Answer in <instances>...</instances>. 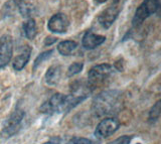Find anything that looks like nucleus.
<instances>
[{
    "mask_svg": "<svg viewBox=\"0 0 161 144\" xmlns=\"http://www.w3.org/2000/svg\"><path fill=\"white\" fill-rule=\"evenodd\" d=\"M114 69H117V71H119V72H122L124 69V61L123 59H121V58L118 59V61L114 64Z\"/></svg>",
    "mask_w": 161,
    "mask_h": 144,
    "instance_id": "nucleus-22",
    "label": "nucleus"
},
{
    "mask_svg": "<svg viewBox=\"0 0 161 144\" xmlns=\"http://www.w3.org/2000/svg\"><path fill=\"white\" fill-rule=\"evenodd\" d=\"M120 127V122L118 119L113 118V117H108L105 118L101 121L97 128L95 130V135L96 137L99 138H107L118 130Z\"/></svg>",
    "mask_w": 161,
    "mask_h": 144,
    "instance_id": "nucleus-7",
    "label": "nucleus"
},
{
    "mask_svg": "<svg viewBox=\"0 0 161 144\" xmlns=\"http://www.w3.org/2000/svg\"><path fill=\"white\" fill-rule=\"evenodd\" d=\"M78 47V43L74 41H64L60 42L58 46V52L64 57L70 56Z\"/></svg>",
    "mask_w": 161,
    "mask_h": 144,
    "instance_id": "nucleus-13",
    "label": "nucleus"
},
{
    "mask_svg": "<svg viewBox=\"0 0 161 144\" xmlns=\"http://www.w3.org/2000/svg\"><path fill=\"white\" fill-rule=\"evenodd\" d=\"M69 27V20L64 13H57L49 18L47 28L53 33H65Z\"/></svg>",
    "mask_w": 161,
    "mask_h": 144,
    "instance_id": "nucleus-9",
    "label": "nucleus"
},
{
    "mask_svg": "<svg viewBox=\"0 0 161 144\" xmlns=\"http://www.w3.org/2000/svg\"><path fill=\"white\" fill-rule=\"evenodd\" d=\"M58 42L57 37H54V36H47V37H45V39H44V46H47V47L53 46V44L54 42Z\"/></svg>",
    "mask_w": 161,
    "mask_h": 144,
    "instance_id": "nucleus-21",
    "label": "nucleus"
},
{
    "mask_svg": "<svg viewBox=\"0 0 161 144\" xmlns=\"http://www.w3.org/2000/svg\"><path fill=\"white\" fill-rule=\"evenodd\" d=\"M30 54H31V47L29 46H24L22 47L20 53L13 59L12 62V67L16 72L21 71L26 66L27 63L29 62Z\"/></svg>",
    "mask_w": 161,
    "mask_h": 144,
    "instance_id": "nucleus-11",
    "label": "nucleus"
},
{
    "mask_svg": "<svg viewBox=\"0 0 161 144\" xmlns=\"http://www.w3.org/2000/svg\"><path fill=\"white\" fill-rule=\"evenodd\" d=\"M106 41V36L96 34L91 30L87 31L83 36L82 44L86 49H95Z\"/></svg>",
    "mask_w": 161,
    "mask_h": 144,
    "instance_id": "nucleus-10",
    "label": "nucleus"
},
{
    "mask_svg": "<svg viewBox=\"0 0 161 144\" xmlns=\"http://www.w3.org/2000/svg\"><path fill=\"white\" fill-rule=\"evenodd\" d=\"M160 3L159 0H144L136 9L134 17L132 19V23L134 26H138L146 18H148L150 15H152L155 12H157L159 9Z\"/></svg>",
    "mask_w": 161,
    "mask_h": 144,
    "instance_id": "nucleus-5",
    "label": "nucleus"
},
{
    "mask_svg": "<svg viewBox=\"0 0 161 144\" xmlns=\"http://www.w3.org/2000/svg\"><path fill=\"white\" fill-rule=\"evenodd\" d=\"M18 9H19L20 14H21L23 17L31 18L30 16H31L32 14H34V12H35V8L32 4H30L28 2H24V1L20 2L18 4Z\"/></svg>",
    "mask_w": 161,
    "mask_h": 144,
    "instance_id": "nucleus-15",
    "label": "nucleus"
},
{
    "mask_svg": "<svg viewBox=\"0 0 161 144\" xmlns=\"http://www.w3.org/2000/svg\"><path fill=\"white\" fill-rule=\"evenodd\" d=\"M83 69H84V64L83 63H74L69 67L67 75H68V77L72 78V77H74L75 75H78V74H80V72L83 71Z\"/></svg>",
    "mask_w": 161,
    "mask_h": 144,
    "instance_id": "nucleus-18",
    "label": "nucleus"
},
{
    "mask_svg": "<svg viewBox=\"0 0 161 144\" xmlns=\"http://www.w3.org/2000/svg\"><path fill=\"white\" fill-rule=\"evenodd\" d=\"M96 2L97 3H99V4H101V3H104V2H106L107 0H95Z\"/></svg>",
    "mask_w": 161,
    "mask_h": 144,
    "instance_id": "nucleus-25",
    "label": "nucleus"
},
{
    "mask_svg": "<svg viewBox=\"0 0 161 144\" xmlns=\"http://www.w3.org/2000/svg\"><path fill=\"white\" fill-rule=\"evenodd\" d=\"M60 78H62V68L58 64H53V66H50L47 73H45V82L47 84L50 86H54L59 82Z\"/></svg>",
    "mask_w": 161,
    "mask_h": 144,
    "instance_id": "nucleus-12",
    "label": "nucleus"
},
{
    "mask_svg": "<svg viewBox=\"0 0 161 144\" xmlns=\"http://www.w3.org/2000/svg\"><path fill=\"white\" fill-rule=\"evenodd\" d=\"M70 110L69 106L68 96L64 94L57 93L50 97L48 100L45 101L39 108V111L43 114H52L54 113H64Z\"/></svg>",
    "mask_w": 161,
    "mask_h": 144,
    "instance_id": "nucleus-2",
    "label": "nucleus"
},
{
    "mask_svg": "<svg viewBox=\"0 0 161 144\" xmlns=\"http://www.w3.org/2000/svg\"><path fill=\"white\" fill-rule=\"evenodd\" d=\"M67 144H93V142L87 138H77L74 137Z\"/></svg>",
    "mask_w": 161,
    "mask_h": 144,
    "instance_id": "nucleus-20",
    "label": "nucleus"
},
{
    "mask_svg": "<svg viewBox=\"0 0 161 144\" xmlns=\"http://www.w3.org/2000/svg\"><path fill=\"white\" fill-rule=\"evenodd\" d=\"M23 31L25 36L28 39L32 41L35 38L37 34V28H36V22L33 18H28L26 22L23 23Z\"/></svg>",
    "mask_w": 161,
    "mask_h": 144,
    "instance_id": "nucleus-14",
    "label": "nucleus"
},
{
    "mask_svg": "<svg viewBox=\"0 0 161 144\" xmlns=\"http://www.w3.org/2000/svg\"><path fill=\"white\" fill-rule=\"evenodd\" d=\"M114 68L109 64H100L94 66L88 73V86L97 88L103 84L114 74Z\"/></svg>",
    "mask_w": 161,
    "mask_h": 144,
    "instance_id": "nucleus-1",
    "label": "nucleus"
},
{
    "mask_svg": "<svg viewBox=\"0 0 161 144\" xmlns=\"http://www.w3.org/2000/svg\"><path fill=\"white\" fill-rule=\"evenodd\" d=\"M160 112H161V102L157 101L156 104H154L153 107L151 108V110L149 112L148 120L150 122H155L157 121L160 117Z\"/></svg>",
    "mask_w": 161,
    "mask_h": 144,
    "instance_id": "nucleus-17",
    "label": "nucleus"
},
{
    "mask_svg": "<svg viewBox=\"0 0 161 144\" xmlns=\"http://www.w3.org/2000/svg\"><path fill=\"white\" fill-rule=\"evenodd\" d=\"M13 54V39L9 34H4L0 37V69L7 66Z\"/></svg>",
    "mask_w": 161,
    "mask_h": 144,
    "instance_id": "nucleus-8",
    "label": "nucleus"
},
{
    "mask_svg": "<svg viewBox=\"0 0 161 144\" xmlns=\"http://www.w3.org/2000/svg\"><path fill=\"white\" fill-rule=\"evenodd\" d=\"M53 53V49H48V51H45L42 53H39L37 58L34 59V63L32 66V71H35V69H36L43 62H45L47 59H48L50 57H52Z\"/></svg>",
    "mask_w": 161,
    "mask_h": 144,
    "instance_id": "nucleus-16",
    "label": "nucleus"
},
{
    "mask_svg": "<svg viewBox=\"0 0 161 144\" xmlns=\"http://www.w3.org/2000/svg\"><path fill=\"white\" fill-rule=\"evenodd\" d=\"M60 142H62V139H60L58 136H54V137L50 138L48 141L44 142L42 144H60Z\"/></svg>",
    "mask_w": 161,
    "mask_h": 144,
    "instance_id": "nucleus-23",
    "label": "nucleus"
},
{
    "mask_svg": "<svg viewBox=\"0 0 161 144\" xmlns=\"http://www.w3.org/2000/svg\"><path fill=\"white\" fill-rule=\"evenodd\" d=\"M121 7L119 4V0H114V2H112V4H110L105 10H103L99 14L98 17L99 23L104 28L108 29L109 27H111V25L114 23L116 19H117Z\"/></svg>",
    "mask_w": 161,
    "mask_h": 144,
    "instance_id": "nucleus-6",
    "label": "nucleus"
},
{
    "mask_svg": "<svg viewBox=\"0 0 161 144\" xmlns=\"http://www.w3.org/2000/svg\"><path fill=\"white\" fill-rule=\"evenodd\" d=\"M131 140H132V136H129V135H124V136H121L115 140L109 142L108 144H130Z\"/></svg>",
    "mask_w": 161,
    "mask_h": 144,
    "instance_id": "nucleus-19",
    "label": "nucleus"
},
{
    "mask_svg": "<svg viewBox=\"0 0 161 144\" xmlns=\"http://www.w3.org/2000/svg\"><path fill=\"white\" fill-rule=\"evenodd\" d=\"M25 116V113L20 108H16L9 118L5 121L3 128L1 130V136L3 138H9L15 135L21 128L22 120Z\"/></svg>",
    "mask_w": 161,
    "mask_h": 144,
    "instance_id": "nucleus-4",
    "label": "nucleus"
},
{
    "mask_svg": "<svg viewBox=\"0 0 161 144\" xmlns=\"http://www.w3.org/2000/svg\"><path fill=\"white\" fill-rule=\"evenodd\" d=\"M13 1L15 2V4H16V5L18 6V4L20 3V2H22V1H24V0H13Z\"/></svg>",
    "mask_w": 161,
    "mask_h": 144,
    "instance_id": "nucleus-24",
    "label": "nucleus"
},
{
    "mask_svg": "<svg viewBox=\"0 0 161 144\" xmlns=\"http://www.w3.org/2000/svg\"><path fill=\"white\" fill-rule=\"evenodd\" d=\"M117 91H107L101 93L95 98L93 102V109L99 115L109 114L114 110V107L117 103Z\"/></svg>",
    "mask_w": 161,
    "mask_h": 144,
    "instance_id": "nucleus-3",
    "label": "nucleus"
}]
</instances>
